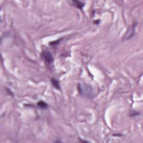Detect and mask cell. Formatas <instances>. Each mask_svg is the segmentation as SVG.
Wrapping results in <instances>:
<instances>
[{
	"mask_svg": "<svg viewBox=\"0 0 143 143\" xmlns=\"http://www.w3.org/2000/svg\"><path fill=\"white\" fill-rule=\"evenodd\" d=\"M51 82H52L53 86V87L56 88V89H60V84H59V82L58 80H56V79H55V78H53V79H52Z\"/></svg>",
	"mask_w": 143,
	"mask_h": 143,
	"instance_id": "obj_5",
	"label": "cell"
},
{
	"mask_svg": "<svg viewBox=\"0 0 143 143\" xmlns=\"http://www.w3.org/2000/svg\"><path fill=\"white\" fill-rule=\"evenodd\" d=\"M38 106L39 107H40V108L42 109H46L48 108L47 103L42 101H39V102H38Z\"/></svg>",
	"mask_w": 143,
	"mask_h": 143,
	"instance_id": "obj_6",
	"label": "cell"
},
{
	"mask_svg": "<svg viewBox=\"0 0 143 143\" xmlns=\"http://www.w3.org/2000/svg\"><path fill=\"white\" fill-rule=\"evenodd\" d=\"M135 25H133V27H131L130 30L127 31L126 34L125 35V40H129V39H131L132 37L133 36L134 31H135Z\"/></svg>",
	"mask_w": 143,
	"mask_h": 143,
	"instance_id": "obj_3",
	"label": "cell"
},
{
	"mask_svg": "<svg viewBox=\"0 0 143 143\" xmlns=\"http://www.w3.org/2000/svg\"><path fill=\"white\" fill-rule=\"evenodd\" d=\"M42 57L45 63L50 65L53 63L54 57L51 52L46 50V51H44L43 53Z\"/></svg>",
	"mask_w": 143,
	"mask_h": 143,
	"instance_id": "obj_2",
	"label": "cell"
},
{
	"mask_svg": "<svg viewBox=\"0 0 143 143\" xmlns=\"http://www.w3.org/2000/svg\"><path fill=\"white\" fill-rule=\"evenodd\" d=\"M78 91L81 95L86 97L92 98L94 96L93 89L90 86L85 83H80L78 86Z\"/></svg>",
	"mask_w": 143,
	"mask_h": 143,
	"instance_id": "obj_1",
	"label": "cell"
},
{
	"mask_svg": "<svg viewBox=\"0 0 143 143\" xmlns=\"http://www.w3.org/2000/svg\"><path fill=\"white\" fill-rule=\"evenodd\" d=\"M72 4L73 5L75 6L76 7L79 8V9L80 10H82V8H83V7L85 6V4L83 3L81 1H73L72 2Z\"/></svg>",
	"mask_w": 143,
	"mask_h": 143,
	"instance_id": "obj_4",
	"label": "cell"
},
{
	"mask_svg": "<svg viewBox=\"0 0 143 143\" xmlns=\"http://www.w3.org/2000/svg\"><path fill=\"white\" fill-rule=\"evenodd\" d=\"M60 41V40H57L56 41H53V42H52V43H50V45H58V44H59V42Z\"/></svg>",
	"mask_w": 143,
	"mask_h": 143,
	"instance_id": "obj_7",
	"label": "cell"
}]
</instances>
